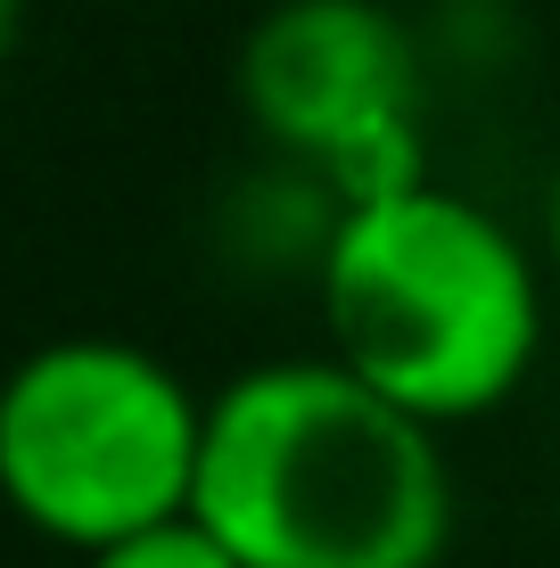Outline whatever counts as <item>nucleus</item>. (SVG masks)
Instances as JSON below:
<instances>
[{"mask_svg": "<svg viewBox=\"0 0 560 568\" xmlns=\"http://www.w3.org/2000/svg\"><path fill=\"white\" fill-rule=\"evenodd\" d=\"M17 33H26V0H0V58L17 50Z\"/></svg>", "mask_w": 560, "mask_h": 568, "instance_id": "7", "label": "nucleus"}, {"mask_svg": "<svg viewBox=\"0 0 560 568\" xmlns=\"http://www.w3.org/2000/svg\"><path fill=\"white\" fill-rule=\"evenodd\" d=\"M314 264L330 363L429 428L495 413L544 346L528 247L461 190L413 182L338 206Z\"/></svg>", "mask_w": 560, "mask_h": 568, "instance_id": "2", "label": "nucleus"}, {"mask_svg": "<svg viewBox=\"0 0 560 568\" xmlns=\"http://www.w3.org/2000/svg\"><path fill=\"white\" fill-rule=\"evenodd\" d=\"M206 396L132 338H50L0 371V503L67 552L190 519Z\"/></svg>", "mask_w": 560, "mask_h": 568, "instance_id": "3", "label": "nucleus"}, {"mask_svg": "<svg viewBox=\"0 0 560 568\" xmlns=\"http://www.w3.org/2000/svg\"><path fill=\"white\" fill-rule=\"evenodd\" d=\"M544 240H552V272H560V165H552V190H544Z\"/></svg>", "mask_w": 560, "mask_h": 568, "instance_id": "6", "label": "nucleus"}, {"mask_svg": "<svg viewBox=\"0 0 560 568\" xmlns=\"http://www.w3.org/2000/svg\"><path fill=\"white\" fill-rule=\"evenodd\" d=\"M190 519L240 568H437L454 469L429 420L346 363L288 355L206 396Z\"/></svg>", "mask_w": 560, "mask_h": 568, "instance_id": "1", "label": "nucleus"}, {"mask_svg": "<svg viewBox=\"0 0 560 568\" xmlns=\"http://www.w3.org/2000/svg\"><path fill=\"white\" fill-rule=\"evenodd\" d=\"M83 568H240V560H231L198 519H165V527H149V536H124V544H108V552H91Z\"/></svg>", "mask_w": 560, "mask_h": 568, "instance_id": "5", "label": "nucleus"}, {"mask_svg": "<svg viewBox=\"0 0 560 568\" xmlns=\"http://www.w3.org/2000/svg\"><path fill=\"white\" fill-rule=\"evenodd\" d=\"M240 108L288 156L338 173V206L420 182V67L371 0H281L240 42Z\"/></svg>", "mask_w": 560, "mask_h": 568, "instance_id": "4", "label": "nucleus"}]
</instances>
